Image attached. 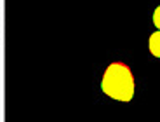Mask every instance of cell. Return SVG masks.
Returning <instances> with one entry per match:
<instances>
[{
  "mask_svg": "<svg viewBox=\"0 0 160 122\" xmlns=\"http://www.w3.org/2000/svg\"><path fill=\"white\" fill-rule=\"evenodd\" d=\"M150 53L153 54L155 58H160V30H157L155 33L150 35Z\"/></svg>",
  "mask_w": 160,
  "mask_h": 122,
  "instance_id": "obj_2",
  "label": "cell"
},
{
  "mask_svg": "<svg viewBox=\"0 0 160 122\" xmlns=\"http://www.w3.org/2000/svg\"><path fill=\"white\" fill-rule=\"evenodd\" d=\"M101 89L106 96L113 98L117 101H131L134 96V77L125 63L115 61L104 70Z\"/></svg>",
  "mask_w": 160,
  "mask_h": 122,
  "instance_id": "obj_1",
  "label": "cell"
},
{
  "mask_svg": "<svg viewBox=\"0 0 160 122\" xmlns=\"http://www.w3.org/2000/svg\"><path fill=\"white\" fill-rule=\"evenodd\" d=\"M153 23H155V26L160 30V5L155 9V12H153Z\"/></svg>",
  "mask_w": 160,
  "mask_h": 122,
  "instance_id": "obj_3",
  "label": "cell"
}]
</instances>
